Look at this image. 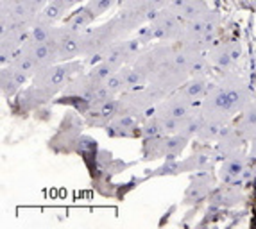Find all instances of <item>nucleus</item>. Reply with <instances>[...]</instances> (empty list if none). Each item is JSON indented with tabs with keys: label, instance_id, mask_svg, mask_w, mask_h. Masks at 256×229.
I'll return each mask as SVG.
<instances>
[{
	"label": "nucleus",
	"instance_id": "obj_1",
	"mask_svg": "<svg viewBox=\"0 0 256 229\" xmlns=\"http://www.w3.org/2000/svg\"><path fill=\"white\" fill-rule=\"evenodd\" d=\"M86 61L81 60H72V61H58L54 64L40 68L38 72L32 76L30 82L34 86L47 90L48 94H52L54 97L63 92V88L72 81L74 77L84 72Z\"/></svg>",
	"mask_w": 256,
	"mask_h": 229
},
{
	"label": "nucleus",
	"instance_id": "obj_2",
	"mask_svg": "<svg viewBox=\"0 0 256 229\" xmlns=\"http://www.w3.org/2000/svg\"><path fill=\"white\" fill-rule=\"evenodd\" d=\"M122 38H128L118 24V18L113 16L97 27H90L82 32V58L90 60L94 56H100L110 45Z\"/></svg>",
	"mask_w": 256,
	"mask_h": 229
},
{
	"label": "nucleus",
	"instance_id": "obj_3",
	"mask_svg": "<svg viewBox=\"0 0 256 229\" xmlns=\"http://www.w3.org/2000/svg\"><path fill=\"white\" fill-rule=\"evenodd\" d=\"M199 111L206 120H215L220 124H228L236 114L231 98L217 81L210 82V90L199 104Z\"/></svg>",
	"mask_w": 256,
	"mask_h": 229
},
{
	"label": "nucleus",
	"instance_id": "obj_4",
	"mask_svg": "<svg viewBox=\"0 0 256 229\" xmlns=\"http://www.w3.org/2000/svg\"><path fill=\"white\" fill-rule=\"evenodd\" d=\"M218 84L224 88V92L228 94V97L233 102V108H235L236 114L240 111H244L249 104L256 100L254 95H252L251 86L248 84V81L240 77L238 74H235L233 70H226V72H220L217 79Z\"/></svg>",
	"mask_w": 256,
	"mask_h": 229
},
{
	"label": "nucleus",
	"instance_id": "obj_5",
	"mask_svg": "<svg viewBox=\"0 0 256 229\" xmlns=\"http://www.w3.org/2000/svg\"><path fill=\"white\" fill-rule=\"evenodd\" d=\"M197 113H199V104L188 100L178 90H176L174 94L166 95L158 106L154 108V114H158V116H172V118L181 120V122H184L186 118H190V116H194Z\"/></svg>",
	"mask_w": 256,
	"mask_h": 229
},
{
	"label": "nucleus",
	"instance_id": "obj_6",
	"mask_svg": "<svg viewBox=\"0 0 256 229\" xmlns=\"http://www.w3.org/2000/svg\"><path fill=\"white\" fill-rule=\"evenodd\" d=\"M54 38L58 45V61H72L82 58V32L72 30L61 24L54 27Z\"/></svg>",
	"mask_w": 256,
	"mask_h": 229
},
{
	"label": "nucleus",
	"instance_id": "obj_7",
	"mask_svg": "<svg viewBox=\"0 0 256 229\" xmlns=\"http://www.w3.org/2000/svg\"><path fill=\"white\" fill-rule=\"evenodd\" d=\"M154 30V38L156 42H166V43H178L183 29V20H181L174 11L170 9H162L158 16L152 22H149Z\"/></svg>",
	"mask_w": 256,
	"mask_h": 229
},
{
	"label": "nucleus",
	"instance_id": "obj_8",
	"mask_svg": "<svg viewBox=\"0 0 256 229\" xmlns=\"http://www.w3.org/2000/svg\"><path fill=\"white\" fill-rule=\"evenodd\" d=\"M54 98H56L54 95L48 94L47 90L34 86L30 82L26 88H22L20 94L14 97L13 110L16 114H27V113H32V111L40 110V108H43V106H47V104H52Z\"/></svg>",
	"mask_w": 256,
	"mask_h": 229
},
{
	"label": "nucleus",
	"instance_id": "obj_9",
	"mask_svg": "<svg viewBox=\"0 0 256 229\" xmlns=\"http://www.w3.org/2000/svg\"><path fill=\"white\" fill-rule=\"evenodd\" d=\"M215 181L217 179L212 176V172H194L190 176V182L184 190L181 204L190 206V208H197L202 200H208L210 192L215 188Z\"/></svg>",
	"mask_w": 256,
	"mask_h": 229
},
{
	"label": "nucleus",
	"instance_id": "obj_10",
	"mask_svg": "<svg viewBox=\"0 0 256 229\" xmlns=\"http://www.w3.org/2000/svg\"><path fill=\"white\" fill-rule=\"evenodd\" d=\"M246 200V194H244L240 184H224L222 186H215L210 192L208 196V213H217L220 210H230L236 208Z\"/></svg>",
	"mask_w": 256,
	"mask_h": 229
},
{
	"label": "nucleus",
	"instance_id": "obj_11",
	"mask_svg": "<svg viewBox=\"0 0 256 229\" xmlns=\"http://www.w3.org/2000/svg\"><path fill=\"white\" fill-rule=\"evenodd\" d=\"M30 36V27H14L6 32H0V63L9 64L13 56L20 50Z\"/></svg>",
	"mask_w": 256,
	"mask_h": 229
},
{
	"label": "nucleus",
	"instance_id": "obj_12",
	"mask_svg": "<svg viewBox=\"0 0 256 229\" xmlns=\"http://www.w3.org/2000/svg\"><path fill=\"white\" fill-rule=\"evenodd\" d=\"M120 114H122V102H120V97H115V98H111V100L104 102V104H100L98 108L88 110L82 114V118H84L88 128L104 129L108 124L113 122Z\"/></svg>",
	"mask_w": 256,
	"mask_h": 229
},
{
	"label": "nucleus",
	"instance_id": "obj_13",
	"mask_svg": "<svg viewBox=\"0 0 256 229\" xmlns=\"http://www.w3.org/2000/svg\"><path fill=\"white\" fill-rule=\"evenodd\" d=\"M249 163V156L244 152V148L236 150L235 154H231L230 158H226L224 162H220V166H218L217 178L220 182L224 184H240L242 186V172L246 170Z\"/></svg>",
	"mask_w": 256,
	"mask_h": 229
},
{
	"label": "nucleus",
	"instance_id": "obj_14",
	"mask_svg": "<svg viewBox=\"0 0 256 229\" xmlns=\"http://www.w3.org/2000/svg\"><path fill=\"white\" fill-rule=\"evenodd\" d=\"M244 138L238 134L236 131L235 124H224L220 129V134H218L217 142L214 145V150L217 154V160L218 162H224L226 158H230L231 154H235L236 150L242 148V144H244Z\"/></svg>",
	"mask_w": 256,
	"mask_h": 229
},
{
	"label": "nucleus",
	"instance_id": "obj_15",
	"mask_svg": "<svg viewBox=\"0 0 256 229\" xmlns=\"http://www.w3.org/2000/svg\"><path fill=\"white\" fill-rule=\"evenodd\" d=\"M108 138H142V122L131 114H120L104 128Z\"/></svg>",
	"mask_w": 256,
	"mask_h": 229
},
{
	"label": "nucleus",
	"instance_id": "obj_16",
	"mask_svg": "<svg viewBox=\"0 0 256 229\" xmlns=\"http://www.w3.org/2000/svg\"><path fill=\"white\" fill-rule=\"evenodd\" d=\"M22 50H26L29 54V58L38 64V68L58 63V45H56L54 34H52V38L48 42H43V43L27 42L22 47Z\"/></svg>",
	"mask_w": 256,
	"mask_h": 229
},
{
	"label": "nucleus",
	"instance_id": "obj_17",
	"mask_svg": "<svg viewBox=\"0 0 256 229\" xmlns=\"http://www.w3.org/2000/svg\"><path fill=\"white\" fill-rule=\"evenodd\" d=\"M72 6L66 0H48L47 6L40 11V14L36 16L34 22H42V24H48V26H58L60 22H63L66 18V14H70Z\"/></svg>",
	"mask_w": 256,
	"mask_h": 229
},
{
	"label": "nucleus",
	"instance_id": "obj_18",
	"mask_svg": "<svg viewBox=\"0 0 256 229\" xmlns=\"http://www.w3.org/2000/svg\"><path fill=\"white\" fill-rule=\"evenodd\" d=\"M210 79L208 77H188L186 81L178 88L183 97H186L188 100L196 102V104H201L202 98L206 97L210 90Z\"/></svg>",
	"mask_w": 256,
	"mask_h": 229
},
{
	"label": "nucleus",
	"instance_id": "obj_19",
	"mask_svg": "<svg viewBox=\"0 0 256 229\" xmlns=\"http://www.w3.org/2000/svg\"><path fill=\"white\" fill-rule=\"evenodd\" d=\"M235 128L238 134L246 142H251L256 138V100L249 104L244 111L238 113V118L235 122Z\"/></svg>",
	"mask_w": 256,
	"mask_h": 229
},
{
	"label": "nucleus",
	"instance_id": "obj_20",
	"mask_svg": "<svg viewBox=\"0 0 256 229\" xmlns=\"http://www.w3.org/2000/svg\"><path fill=\"white\" fill-rule=\"evenodd\" d=\"M95 20H97L95 14L92 13L84 4V6H81V8L72 9L68 16L63 20V26H66L72 30H77V32H84V30H88L92 26H94Z\"/></svg>",
	"mask_w": 256,
	"mask_h": 229
},
{
	"label": "nucleus",
	"instance_id": "obj_21",
	"mask_svg": "<svg viewBox=\"0 0 256 229\" xmlns=\"http://www.w3.org/2000/svg\"><path fill=\"white\" fill-rule=\"evenodd\" d=\"M206 56H208L212 66H215L217 70H220V72L231 70L233 64H235V61H233V58H231V52H230V47H228V43L217 42L214 47L206 52Z\"/></svg>",
	"mask_w": 256,
	"mask_h": 229
},
{
	"label": "nucleus",
	"instance_id": "obj_22",
	"mask_svg": "<svg viewBox=\"0 0 256 229\" xmlns=\"http://www.w3.org/2000/svg\"><path fill=\"white\" fill-rule=\"evenodd\" d=\"M20 82H18L16 76H14V70L11 64H4L2 70H0V92H2V97L6 100H13L18 94H20Z\"/></svg>",
	"mask_w": 256,
	"mask_h": 229
},
{
	"label": "nucleus",
	"instance_id": "obj_23",
	"mask_svg": "<svg viewBox=\"0 0 256 229\" xmlns=\"http://www.w3.org/2000/svg\"><path fill=\"white\" fill-rule=\"evenodd\" d=\"M120 76H122V79H124L126 88L128 90L144 88V86L149 84V79H147L146 72H144L140 66H136L134 63L124 64V66L120 68Z\"/></svg>",
	"mask_w": 256,
	"mask_h": 229
},
{
	"label": "nucleus",
	"instance_id": "obj_24",
	"mask_svg": "<svg viewBox=\"0 0 256 229\" xmlns=\"http://www.w3.org/2000/svg\"><path fill=\"white\" fill-rule=\"evenodd\" d=\"M190 144V138L176 132V134H166L165 136V144H163V160H174V158H180L181 152L188 147Z\"/></svg>",
	"mask_w": 256,
	"mask_h": 229
},
{
	"label": "nucleus",
	"instance_id": "obj_25",
	"mask_svg": "<svg viewBox=\"0 0 256 229\" xmlns=\"http://www.w3.org/2000/svg\"><path fill=\"white\" fill-rule=\"evenodd\" d=\"M146 179L149 178H166V176H180L186 174V168H184V162L180 158H174V160H163V163L154 170H146Z\"/></svg>",
	"mask_w": 256,
	"mask_h": 229
},
{
	"label": "nucleus",
	"instance_id": "obj_26",
	"mask_svg": "<svg viewBox=\"0 0 256 229\" xmlns=\"http://www.w3.org/2000/svg\"><path fill=\"white\" fill-rule=\"evenodd\" d=\"M183 47V45H181ZM210 63L206 52L190 50V64H188V74L190 77H208L210 76Z\"/></svg>",
	"mask_w": 256,
	"mask_h": 229
},
{
	"label": "nucleus",
	"instance_id": "obj_27",
	"mask_svg": "<svg viewBox=\"0 0 256 229\" xmlns=\"http://www.w3.org/2000/svg\"><path fill=\"white\" fill-rule=\"evenodd\" d=\"M210 13V4L206 0H186V4L181 8L180 18L183 22L204 18Z\"/></svg>",
	"mask_w": 256,
	"mask_h": 229
},
{
	"label": "nucleus",
	"instance_id": "obj_28",
	"mask_svg": "<svg viewBox=\"0 0 256 229\" xmlns=\"http://www.w3.org/2000/svg\"><path fill=\"white\" fill-rule=\"evenodd\" d=\"M165 136H156V138H144L142 144V160L150 162V160H163V144Z\"/></svg>",
	"mask_w": 256,
	"mask_h": 229
},
{
	"label": "nucleus",
	"instance_id": "obj_29",
	"mask_svg": "<svg viewBox=\"0 0 256 229\" xmlns=\"http://www.w3.org/2000/svg\"><path fill=\"white\" fill-rule=\"evenodd\" d=\"M9 64H11V66H14L16 70H20L22 74L29 76L30 79H32V76H34V74L40 70L38 64H36L34 61L30 60L29 54H27L26 50H22V48L16 52V54L13 56V60L9 61Z\"/></svg>",
	"mask_w": 256,
	"mask_h": 229
},
{
	"label": "nucleus",
	"instance_id": "obj_30",
	"mask_svg": "<svg viewBox=\"0 0 256 229\" xmlns=\"http://www.w3.org/2000/svg\"><path fill=\"white\" fill-rule=\"evenodd\" d=\"M115 72H118V68H116L115 64H111V63H108V61L100 60L98 63L92 64L90 70H88L86 74H88V76L92 77V81H95L97 84H104L108 77Z\"/></svg>",
	"mask_w": 256,
	"mask_h": 229
},
{
	"label": "nucleus",
	"instance_id": "obj_31",
	"mask_svg": "<svg viewBox=\"0 0 256 229\" xmlns=\"http://www.w3.org/2000/svg\"><path fill=\"white\" fill-rule=\"evenodd\" d=\"M224 124L220 122H215V120H206L202 122L201 129L197 132L196 140L197 142H202V144H210V142H217L218 134H220V129Z\"/></svg>",
	"mask_w": 256,
	"mask_h": 229
},
{
	"label": "nucleus",
	"instance_id": "obj_32",
	"mask_svg": "<svg viewBox=\"0 0 256 229\" xmlns=\"http://www.w3.org/2000/svg\"><path fill=\"white\" fill-rule=\"evenodd\" d=\"M142 140L144 138H156V136H163L165 134V131H163L162 128V122H160V118L156 116V114H149L144 122H142Z\"/></svg>",
	"mask_w": 256,
	"mask_h": 229
},
{
	"label": "nucleus",
	"instance_id": "obj_33",
	"mask_svg": "<svg viewBox=\"0 0 256 229\" xmlns=\"http://www.w3.org/2000/svg\"><path fill=\"white\" fill-rule=\"evenodd\" d=\"M54 27L56 26H48V24L34 22V24H32V27H30L29 42H34V43L48 42V40L52 38V34H54Z\"/></svg>",
	"mask_w": 256,
	"mask_h": 229
},
{
	"label": "nucleus",
	"instance_id": "obj_34",
	"mask_svg": "<svg viewBox=\"0 0 256 229\" xmlns=\"http://www.w3.org/2000/svg\"><path fill=\"white\" fill-rule=\"evenodd\" d=\"M202 122H204V116L201 114V111L197 114H194V116H190V118H186L183 124H181V129H180V134L186 136V138H196L197 132H199V129H201Z\"/></svg>",
	"mask_w": 256,
	"mask_h": 229
},
{
	"label": "nucleus",
	"instance_id": "obj_35",
	"mask_svg": "<svg viewBox=\"0 0 256 229\" xmlns=\"http://www.w3.org/2000/svg\"><path fill=\"white\" fill-rule=\"evenodd\" d=\"M120 4V0H86V8L95 14V18L104 16Z\"/></svg>",
	"mask_w": 256,
	"mask_h": 229
},
{
	"label": "nucleus",
	"instance_id": "obj_36",
	"mask_svg": "<svg viewBox=\"0 0 256 229\" xmlns=\"http://www.w3.org/2000/svg\"><path fill=\"white\" fill-rule=\"evenodd\" d=\"M76 152L82 154V156L97 152V140H94V138L88 134H81L76 142Z\"/></svg>",
	"mask_w": 256,
	"mask_h": 229
},
{
	"label": "nucleus",
	"instance_id": "obj_37",
	"mask_svg": "<svg viewBox=\"0 0 256 229\" xmlns=\"http://www.w3.org/2000/svg\"><path fill=\"white\" fill-rule=\"evenodd\" d=\"M104 84H106L108 90H110V92H113L116 97H118V95H122L126 90H128V88H126L124 79H122V76H120V70H118V72H115V74H111V76L106 79V82H104Z\"/></svg>",
	"mask_w": 256,
	"mask_h": 229
},
{
	"label": "nucleus",
	"instance_id": "obj_38",
	"mask_svg": "<svg viewBox=\"0 0 256 229\" xmlns=\"http://www.w3.org/2000/svg\"><path fill=\"white\" fill-rule=\"evenodd\" d=\"M170 2L172 0H138V4L146 9L147 14H149V11H162V9H166L170 6Z\"/></svg>",
	"mask_w": 256,
	"mask_h": 229
},
{
	"label": "nucleus",
	"instance_id": "obj_39",
	"mask_svg": "<svg viewBox=\"0 0 256 229\" xmlns=\"http://www.w3.org/2000/svg\"><path fill=\"white\" fill-rule=\"evenodd\" d=\"M136 38L140 40L146 47H149L152 42H156V38H154V30H152V27H150V24H146V26H142L140 29L136 30Z\"/></svg>",
	"mask_w": 256,
	"mask_h": 229
},
{
	"label": "nucleus",
	"instance_id": "obj_40",
	"mask_svg": "<svg viewBox=\"0 0 256 229\" xmlns=\"http://www.w3.org/2000/svg\"><path fill=\"white\" fill-rule=\"evenodd\" d=\"M228 47H230V52H231V58H233V61H238L240 58H242V45H240V42H236V40H233V42L228 43Z\"/></svg>",
	"mask_w": 256,
	"mask_h": 229
},
{
	"label": "nucleus",
	"instance_id": "obj_41",
	"mask_svg": "<svg viewBox=\"0 0 256 229\" xmlns=\"http://www.w3.org/2000/svg\"><path fill=\"white\" fill-rule=\"evenodd\" d=\"M249 160H256V138L251 140V152H249Z\"/></svg>",
	"mask_w": 256,
	"mask_h": 229
}]
</instances>
